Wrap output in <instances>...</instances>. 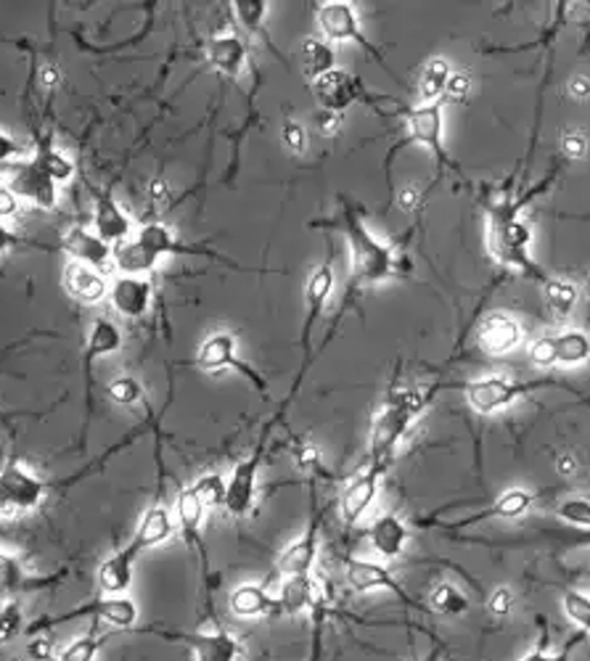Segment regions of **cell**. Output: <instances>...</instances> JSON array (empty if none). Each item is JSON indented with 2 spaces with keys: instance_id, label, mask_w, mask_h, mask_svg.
<instances>
[{
  "instance_id": "cell-16",
  "label": "cell",
  "mask_w": 590,
  "mask_h": 661,
  "mask_svg": "<svg viewBox=\"0 0 590 661\" xmlns=\"http://www.w3.org/2000/svg\"><path fill=\"white\" fill-rule=\"evenodd\" d=\"M321 510L315 506V485L310 482V521L304 527L302 537L291 543L281 556H278L273 577L276 579H294V577H310L318 561V537H321Z\"/></svg>"
},
{
  "instance_id": "cell-40",
  "label": "cell",
  "mask_w": 590,
  "mask_h": 661,
  "mask_svg": "<svg viewBox=\"0 0 590 661\" xmlns=\"http://www.w3.org/2000/svg\"><path fill=\"white\" fill-rule=\"evenodd\" d=\"M194 493L201 500L205 508H220L226 506V493H228V482L222 479V474H205L194 482Z\"/></svg>"
},
{
  "instance_id": "cell-46",
  "label": "cell",
  "mask_w": 590,
  "mask_h": 661,
  "mask_svg": "<svg viewBox=\"0 0 590 661\" xmlns=\"http://www.w3.org/2000/svg\"><path fill=\"white\" fill-rule=\"evenodd\" d=\"M586 632H578V636H572L567 640L565 645H561V649H556V651H546V645H540V649H535V651H530L527 653L525 659L521 661H572L575 659V653H578V649L582 643H586Z\"/></svg>"
},
{
  "instance_id": "cell-3",
  "label": "cell",
  "mask_w": 590,
  "mask_h": 661,
  "mask_svg": "<svg viewBox=\"0 0 590 661\" xmlns=\"http://www.w3.org/2000/svg\"><path fill=\"white\" fill-rule=\"evenodd\" d=\"M434 392H437V386H434V390H411V386H405V390L403 386L390 390L382 407H379L374 424H371L369 461H365V468L384 476L397 445L403 442L405 434L411 432V426L416 424L418 415L429 407Z\"/></svg>"
},
{
  "instance_id": "cell-26",
  "label": "cell",
  "mask_w": 590,
  "mask_h": 661,
  "mask_svg": "<svg viewBox=\"0 0 590 661\" xmlns=\"http://www.w3.org/2000/svg\"><path fill=\"white\" fill-rule=\"evenodd\" d=\"M379 482H382V474L371 472V468H361L350 479V485L342 489V500H339V514H342V521L348 527H355L358 521L369 514V508L374 506L379 495Z\"/></svg>"
},
{
  "instance_id": "cell-55",
  "label": "cell",
  "mask_w": 590,
  "mask_h": 661,
  "mask_svg": "<svg viewBox=\"0 0 590 661\" xmlns=\"http://www.w3.org/2000/svg\"><path fill=\"white\" fill-rule=\"evenodd\" d=\"M565 152L569 156H582V154H586V141H582L580 135H567Z\"/></svg>"
},
{
  "instance_id": "cell-4",
  "label": "cell",
  "mask_w": 590,
  "mask_h": 661,
  "mask_svg": "<svg viewBox=\"0 0 590 661\" xmlns=\"http://www.w3.org/2000/svg\"><path fill=\"white\" fill-rule=\"evenodd\" d=\"M175 531V521L169 516V508L165 506H152L144 510L138 527H135L131 543L125 548H120L117 554L108 556L104 564H101L96 571L99 590L104 596H122V592L131 590L133 585V571L135 564H138L141 554L157 548L165 540H169Z\"/></svg>"
},
{
  "instance_id": "cell-7",
  "label": "cell",
  "mask_w": 590,
  "mask_h": 661,
  "mask_svg": "<svg viewBox=\"0 0 590 661\" xmlns=\"http://www.w3.org/2000/svg\"><path fill=\"white\" fill-rule=\"evenodd\" d=\"M532 230L525 220H508V223H487V247L490 255L506 268L519 270L530 281H538L540 286L551 283V276L540 265L532 262L530 257Z\"/></svg>"
},
{
  "instance_id": "cell-51",
  "label": "cell",
  "mask_w": 590,
  "mask_h": 661,
  "mask_svg": "<svg viewBox=\"0 0 590 661\" xmlns=\"http://www.w3.org/2000/svg\"><path fill=\"white\" fill-rule=\"evenodd\" d=\"M511 606H514L511 592H508L506 588L495 590L490 596V601H487V609H490V614H495V617H506L508 611H511Z\"/></svg>"
},
{
  "instance_id": "cell-34",
  "label": "cell",
  "mask_w": 590,
  "mask_h": 661,
  "mask_svg": "<svg viewBox=\"0 0 590 661\" xmlns=\"http://www.w3.org/2000/svg\"><path fill=\"white\" fill-rule=\"evenodd\" d=\"M337 70V56L334 51H331L329 43H323V40H304L302 43V72L304 78H310L315 83L318 78H323L325 72Z\"/></svg>"
},
{
  "instance_id": "cell-14",
  "label": "cell",
  "mask_w": 590,
  "mask_h": 661,
  "mask_svg": "<svg viewBox=\"0 0 590 661\" xmlns=\"http://www.w3.org/2000/svg\"><path fill=\"white\" fill-rule=\"evenodd\" d=\"M196 365L207 373H220V371L241 373V376L262 394V397H268L266 376H262L255 365L244 363V360L239 358V344H236L234 333L217 331V333H213V337H207L205 342H201L199 352H196Z\"/></svg>"
},
{
  "instance_id": "cell-35",
  "label": "cell",
  "mask_w": 590,
  "mask_h": 661,
  "mask_svg": "<svg viewBox=\"0 0 590 661\" xmlns=\"http://www.w3.org/2000/svg\"><path fill=\"white\" fill-rule=\"evenodd\" d=\"M453 70L445 59H432L422 74V104H439L447 95Z\"/></svg>"
},
{
  "instance_id": "cell-25",
  "label": "cell",
  "mask_w": 590,
  "mask_h": 661,
  "mask_svg": "<svg viewBox=\"0 0 590 661\" xmlns=\"http://www.w3.org/2000/svg\"><path fill=\"white\" fill-rule=\"evenodd\" d=\"M61 249L74 257V262L87 265V268L99 272H106L114 265L112 244L101 241L96 234H91L83 225H74V228L66 230V236L61 238Z\"/></svg>"
},
{
  "instance_id": "cell-8",
  "label": "cell",
  "mask_w": 590,
  "mask_h": 661,
  "mask_svg": "<svg viewBox=\"0 0 590 661\" xmlns=\"http://www.w3.org/2000/svg\"><path fill=\"white\" fill-rule=\"evenodd\" d=\"M447 390H460L474 413L490 415L500 407L511 405L514 400L525 397L538 390H565L556 384L553 379H532V381H514L504 376H485L477 381H466V384H445Z\"/></svg>"
},
{
  "instance_id": "cell-38",
  "label": "cell",
  "mask_w": 590,
  "mask_h": 661,
  "mask_svg": "<svg viewBox=\"0 0 590 661\" xmlns=\"http://www.w3.org/2000/svg\"><path fill=\"white\" fill-rule=\"evenodd\" d=\"M429 601H432V609L445 617H460L469 611V598H466L464 592L451 582H439L437 588L432 590Z\"/></svg>"
},
{
  "instance_id": "cell-59",
  "label": "cell",
  "mask_w": 590,
  "mask_h": 661,
  "mask_svg": "<svg viewBox=\"0 0 590 661\" xmlns=\"http://www.w3.org/2000/svg\"><path fill=\"white\" fill-rule=\"evenodd\" d=\"M575 93H578V95H588V83H586V80L575 83Z\"/></svg>"
},
{
  "instance_id": "cell-15",
  "label": "cell",
  "mask_w": 590,
  "mask_h": 661,
  "mask_svg": "<svg viewBox=\"0 0 590 661\" xmlns=\"http://www.w3.org/2000/svg\"><path fill=\"white\" fill-rule=\"evenodd\" d=\"M138 632H144V636H159L169 640V643H183L194 653V661H239L241 657L239 640L230 636L228 630H222V627H215V630H196V632L141 627Z\"/></svg>"
},
{
  "instance_id": "cell-11",
  "label": "cell",
  "mask_w": 590,
  "mask_h": 661,
  "mask_svg": "<svg viewBox=\"0 0 590 661\" xmlns=\"http://www.w3.org/2000/svg\"><path fill=\"white\" fill-rule=\"evenodd\" d=\"M281 413H276L273 419L268 421L266 426H262L260 432V440H257V447L252 450V455L249 458H244L236 463L234 474H230L228 479V493H226V508L234 519H244V516L252 514L255 508V497H257V474H260V466L262 461H266V453H268V442H270V432H273V426L281 421Z\"/></svg>"
},
{
  "instance_id": "cell-49",
  "label": "cell",
  "mask_w": 590,
  "mask_h": 661,
  "mask_svg": "<svg viewBox=\"0 0 590 661\" xmlns=\"http://www.w3.org/2000/svg\"><path fill=\"white\" fill-rule=\"evenodd\" d=\"M283 141H287V146L294 154L304 152V146H308V135H304V127L297 125V122H287V125H283Z\"/></svg>"
},
{
  "instance_id": "cell-41",
  "label": "cell",
  "mask_w": 590,
  "mask_h": 661,
  "mask_svg": "<svg viewBox=\"0 0 590 661\" xmlns=\"http://www.w3.org/2000/svg\"><path fill=\"white\" fill-rule=\"evenodd\" d=\"M542 291H546L548 304H551V310L559 318H567L572 312L575 302H578V286L559 281V278H551V283L542 286Z\"/></svg>"
},
{
  "instance_id": "cell-10",
  "label": "cell",
  "mask_w": 590,
  "mask_h": 661,
  "mask_svg": "<svg viewBox=\"0 0 590 661\" xmlns=\"http://www.w3.org/2000/svg\"><path fill=\"white\" fill-rule=\"evenodd\" d=\"M0 186H6L19 202H30L32 207L56 213L59 183L32 159H13L0 165Z\"/></svg>"
},
{
  "instance_id": "cell-9",
  "label": "cell",
  "mask_w": 590,
  "mask_h": 661,
  "mask_svg": "<svg viewBox=\"0 0 590 661\" xmlns=\"http://www.w3.org/2000/svg\"><path fill=\"white\" fill-rule=\"evenodd\" d=\"M315 19H318V27H321V32L325 38L334 40V43H358L361 45V51L369 53V56L374 59L376 64L382 66V70L390 74L397 85H403V80L392 72L390 61L384 59V53L379 51V48L369 40V35L363 32L361 22H358L355 6H352L350 0H325V3L318 6Z\"/></svg>"
},
{
  "instance_id": "cell-48",
  "label": "cell",
  "mask_w": 590,
  "mask_h": 661,
  "mask_svg": "<svg viewBox=\"0 0 590 661\" xmlns=\"http://www.w3.org/2000/svg\"><path fill=\"white\" fill-rule=\"evenodd\" d=\"M27 657L32 661H56V651H53V643L45 638H32L30 645H27Z\"/></svg>"
},
{
  "instance_id": "cell-28",
  "label": "cell",
  "mask_w": 590,
  "mask_h": 661,
  "mask_svg": "<svg viewBox=\"0 0 590 661\" xmlns=\"http://www.w3.org/2000/svg\"><path fill=\"white\" fill-rule=\"evenodd\" d=\"M408 540H411L408 524H405L395 514L376 516L374 524L369 527L371 548H374L376 556L386 558V561H395V558L403 556Z\"/></svg>"
},
{
  "instance_id": "cell-2",
  "label": "cell",
  "mask_w": 590,
  "mask_h": 661,
  "mask_svg": "<svg viewBox=\"0 0 590 661\" xmlns=\"http://www.w3.org/2000/svg\"><path fill=\"white\" fill-rule=\"evenodd\" d=\"M313 225H321V228L329 225V228L339 230V234L348 238L352 286L382 283L392 276H403L405 268H408L390 244L382 241L376 234H371L369 225L363 223L361 213H358L355 204L350 199H342V207H339V213L329 223Z\"/></svg>"
},
{
  "instance_id": "cell-43",
  "label": "cell",
  "mask_w": 590,
  "mask_h": 661,
  "mask_svg": "<svg viewBox=\"0 0 590 661\" xmlns=\"http://www.w3.org/2000/svg\"><path fill=\"white\" fill-rule=\"evenodd\" d=\"M561 609H565L569 622L578 624L586 636H590V596L569 588L561 596Z\"/></svg>"
},
{
  "instance_id": "cell-56",
  "label": "cell",
  "mask_w": 590,
  "mask_h": 661,
  "mask_svg": "<svg viewBox=\"0 0 590 661\" xmlns=\"http://www.w3.org/2000/svg\"><path fill=\"white\" fill-rule=\"evenodd\" d=\"M148 190H152V202H157V204L165 202L167 194H169L167 186H165V180H154L152 186H148Z\"/></svg>"
},
{
  "instance_id": "cell-36",
  "label": "cell",
  "mask_w": 590,
  "mask_h": 661,
  "mask_svg": "<svg viewBox=\"0 0 590 661\" xmlns=\"http://www.w3.org/2000/svg\"><path fill=\"white\" fill-rule=\"evenodd\" d=\"M230 6H234V17L239 19V24L244 27V30H247L249 35H260L270 48V38H268L266 27H262L266 24L270 3H266V0H234ZM270 51H273V48H270Z\"/></svg>"
},
{
  "instance_id": "cell-57",
  "label": "cell",
  "mask_w": 590,
  "mask_h": 661,
  "mask_svg": "<svg viewBox=\"0 0 590 661\" xmlns=\"http://www.w3.org/2000/svg\"><path fill=\"white\" fill-rule=\"evenodd\" d=\"M56 83H59V72L53 70V66H43V72H40V85L53 87Z\"/></svg>"
},
{
  "instance_id": "cell-19",
  "label": "cell",
  "mask_w": 590,
  "mask_h": 661,
  "mask_svg": "<svg viewBox=\"0 0 590 661\" xmlns=\"http://www.w3.org/2000/svg\"><path fill=\"white\" fill-rule=\"evenodd\" d=\"M530 360L535 368L582 365L590 360V337L580 329L548 333L530 344Z\"/></svg>"
},
{
  "instance_id": "cell-23",
  "label": "cell",
  "mask_w": 590,
  "mask_h": 661,
  "mask_svg": "<svg viewBox=\"0 0 590 661\" xmlns=\"http://www.w3.org/2000/svg\"><path fill=\"white\" fill-rule=\"evenodd\" d=\"M205 506L196 497L194 487H178V497H175V514H178V527L186 537V543L199 554L201 571H205V582L213 585V571H209V554L205 545V535H201V521H205Z\"/></svg>"
},
{
  "instance_id": "cell-12",
  "label": "cell",
  "mask_w": 590,
  "mask_h": 661,
  "mask_svg": "<svg viewBox=\"0 0 590 661\" xmlns=\"http://www.w3.org/2000/svg\"><path fill=\"white\" fill-rule=\"evenodd\" d=\"M49 493L51 482L40 479L35 472H30L22 463H6L0 468V519L38 510Z\"/></svg>"
},
{
  "instance_id": "cell-27",
  "label": "cell",
  "mask_w": 590,
  "mask_h": 661,
  "mask_svg": "<svg viewBox=\"0 0 590 661\" xmlns=\"http://www.w3.org/2000/svg\"><path fill=\"white\" fill-rule=\"evenodd\" d=\"M519 342H521L519 323L511 316H504V312L487 316L477 331V350L490 354V358L508 354Z\"/></svg>"
},
{
  "instance_id": "cell-52",
  "label": "cell",
  "mask_w": 590,
  "mask_h": 661,
  "mask_svg": "<svg viewBox=\"0 0 590 661\" xmlns=\"http://www.w3.org/2000/svg\"><path fill=\"white\" fill-rule=\"evenodd\" d=\"M24 244H30V241H24L22 236L13 234L9 225L0 220V255H6V251H11V249L24 247Z\"/></svg>"
},
{
  "instance_id": "cell-24",
  "label": "cell",
  "mask_w": 590,
  "mask_h": 661,
  "mask_svg": "<svg viewBox=\"0 0 590 661\" xmlns=\"http://www.w3.org/2000/svg\"><path fill=\"white\" fill-rule=\"evenodd\" d=\"M108 302L127 320H141L148 316L154 299V283L148 276H120L108 286Z\"/></svg>"
},
{
  "instance_id": "cell-53",
  "label": "cell",
  "mask_w": 590,
  "mask_h": 661,
  "mask_svg": "<svg viewBox=\"0 0 590 661\" xmlns=\"http://www.w3.org/2000/svg\"><path fill=\"white\" fill-rule=\"evenodd\" d=\"M19 209V199L11 194L9 188L0 186V220H6V217H13Z\"/></svg>"
},
{
  "instance_id": "cell-18",
  "label": "cell",
  "mask_w": 590,
  "mask_h": 661,
  "mask_svg": "<svg viewBox=\"0 0 590 661\" xmlns=\"http://www.w3.org/2000/svg\"><path fill=\"white\" fill-rule=\"evenodd\" d=\"M70 577V569H56L51 575H32L24 569V564L9 550L0 548V606L19 601L30 592L51 590Z\"/></svg>"
},
{
  "instance_id": "cell-30",
  "label": "cell",
  "mask_w": 590,
  "mask_h": 661,
  "mask_svg": "<svg viewBox=\"0 0 590 661\" xmlns=\"http://www.w3.org/2000/svg\"><path fill=\"white\" fill-rule=\"evenodd\" d=\"M207 56L215 72L226 74L228 80L239 83L244 66H247V59H249V48L239 35H234V32H222V35H215L209 40Z\"/></svg>"
},
{
  "instance_id": "cell-13",
  "label": "cell",
  "mask_w": 590,
  "mask_h": 661,
  "mask_svg": "<svg viewBox=\"0 0 590 661\" xmlns=\"http://www.w3.org/2000/svg\"><path fill=\"white\" fill-rule=\"evenodd\" d=\"M331 291H334V268H331V262H323V265H318L313 272H310L308 286H304V320H302V337H300L302 371H300V376H297L294 386H291L289 400L300 392L304 373H308L310 360H313V331H315L318 318H321V312L325 308V302H329Z\"/></svg>"
},
{
  "instance_id": "cell-44",
  "label": "cell",
  "mask_w": 590,
  "mask_h": 661,
  "mask_svg": "<svg viewBox=\"0 0 590 661\" xmlns=\"http://www.w3.org/2000/svg\"><path fill=\"white\" fill-rule=\"evenodd\" d=\"M556 516H559L561 521H567L569 527L590 531V500H586V497H567V500L559 503V508H556Z\"/></svg>"
},
{
  "instance_id": "cell-61",
  "label": "cell",
  "mask_w": 590,
  "mask_h": 661,
  "mask_svg": "<svg viewBox=\"0 0 590 661\" xmlns=\"http://www.w3.org/2000/svg\"><path fill=\"white\" fill-rule=\"evenodd\" d=\"M588 295H590V281H588Z\"/></svg>"
},
{
  "instance_id": "cell-54",
  "label": "cell",
  "mask_w": 590,
  "mask_h": 661,
  "mask_svg": "<svg viewBox=\"0 0 590 661\" xmlns=\"http://www.w3.org/2000/svg\"><path fill=\"white\" fill-rule=\"evenodd\" d=\"M466 91H469V78H464V74H453L451 85H447V95H456V99H464Z\"/></svg>"
},
{
  "instance_id": "cell-29",
  "label": "cell",
  "mask_w": 590,
  "mask_h": 661,
  "mask_svg": "<svg viewBox=\"0 0 590 661\" xmlns=\"http://www.w3.org/2000/svg\"><path fill=\"white\" fill-rule=\"evenodd\" d=\"M93 199H96V215H93V225H96V236L106 244H122L131 238L133 223L131 217L122 213V207L112 199L108 190L93 188Z\"/></svg>"
},
{
  "instance_id": "cell-39",
  "label": "cell",
  "mask_w": 590,
  "mask_h": 661,
  "mask_svg": "<svg viewBox=\"0 0 590 661\" xmlns=\"http://www.w3.org/2000/svg\"><path fill=\"white\" fill-rule=\"evenodd\" d=\"M106 636H99V632H87V636L74 638L66 649L56 653V661H96L101 649L106 645Z\"/></svg>"
},
{
  "instance_id": "cell-58",
  "label": "cell",
  "mask_w": 590,
  "mask_h": 661,
  "mask_svg": "<svg viewBox=\"0 0 590 661\" xmlns=\"http://www.w3.org/2000/svg\"><path fill=\"white\" fill-rule=\"evenodd\" d=\"M411 204H416V194H413V190H405V194L400 196V207H411Z\"/></svg>"
},
{
  "instance_id": "cell-20",
  "label": "cell",
  "mask_w": 590,
  "mask_h": 661,
  "mask_svg": "<svg viewBox=\"0 0 590 661\" xmlns=\"http://www.w3.org/2000/svg\"><path fill=\"white\" fill-rule=\"evenodd\" d=\"M344 577H348L352 590H358V592L384 590V592H392V596H397L400 601L408 606V609L422 611V614L426 611V606L422 601H416V598H411V592L405 590L403 585L392 577V571L382 567V564L369 561V558H352L350 556V558H344Z\"/></svg>"
},
{
  "instance_id": "cell-37",
  "label": "cell",
  "mask_w": 590,
  "mask_h": 661,
  "mask_svg": "<svg viewBox=\"0 0 590 661\" xmlns=\"http://www.w3.org/2000/svg\"><path fill=\"white\" fill-rule=\"evenodd\" d=\"M35 162H38V165L43 167L45 173H49L56 183H70L72 177H74V165H72V159H66V156L61 154L56 146H53L49 135H45V138H40V143H38V152H35Z\"/></svg>"
},
{
  "instance_id": "cell-50",
  "label": "cell",
  "mask_w": 590,
  "mask_h": 661,
  "mask_svg": "<svg viewBox=\"0 0 590 661\" xmlns=\"http://www.w3.org/2000/svg\"><path fill=\"white\" fill-rule=\"evenodd\" d=\"M551 540L559 543L565 550L590 548V531L575 529V531H567V535H551Z\"/></svg>"
},
{
  "instance_id": "cell-22",
  "label": "cell",
  "mask_w": 590,
  "mask_h": 661,
  "mask_svg": "<svg viewBox=\"0 0 590 661\" xmlns=\"http://www.w3.org/2000/svg\"><path fill=\"white\" fill-rule=\"evenodd\" d=\"M122 350V331L117 323H112L108 318H96L93 320L91 331H87L85 339V352H83V371H85V405H87V419L83 428V442L87 440V424H91L93 415V363L101 358H108V354Z\"/></svg>"
},
{
  "instance_id": "cell-42",
  "label": "cell",
  "mask_w": 590,
  "mask_h": 661,
  "mask_svg": "<svg viewBox=\"0 0 590 661\" xmlns=\"http://www.w3.org/2000/svg\"><path fill=\"white\" fill-rule=\"evenodd\" d=\"M27 632L24 624V609L19 601L0 606V645L13 643L17 638H22Z\"/></svg>"
},
{
  "instance_id": "cell-5",
  "label": "cell",
  "mask_w": 590,
  "mask_h": 661,
  "mask_svg": "<svg viewBox=\"0 0 590 661\" xmlns=\"http://www.w3.org/2000/svg\"><path fill=\"white\" fill-rule=\"evenodd\" d=\"M80 619H91V622H104L114 630H138V603L133 598L125 596H106V598H93L87 603H77L72 609L61 611V614L53 617H40L35 622L27 624V638H38L40 632H49L53 627L80 622Z\"/></svg>"
},
{
  "instance_id": "cell-31",
  "label": "cell",
  "mask_w": 590,
  "mask_h": 661,
  "mask_svg": "<svg viewBox=\"0 0 590 661\" xmlns=\"http://www.w3.org/2000/svg\"><path fill=\"white\" fill-rule=\"evenodd\" d=\"M230 614L239 619H260L278 614V598L262 588V585L244 582L239 588H234L228 598Z\"/></svg>"
},
{
  "instance_id": "cell-47",
  "label": "cell",
  "mask_w": 590,
  "mask_h": 661,
  "mask_svg": "<svg viewBox=\"0 0 590 661\" xmlns=\"http://www.w3.org/2000/svg\"><path fill=\"white\" fill-rule=\"evenodd\" d=\"M27 148L22 141L11 138L9 133L0 131V165H6V162H13V159H24Z\"/></svg>"
},
{
  "instance_id": "cell-6",
  "label": "cell",
  "mask_w": 590,
  "mask_h": 661,
  "mask_svg": "<svg viewBox=\"0 0 590 661\" xmlns=\"http://www.w3.org/2000/svg\"><path fill=\"white\" fill-rule=\"evenodd\" d=\"M405 122H408V135H405L403 141H397L395 146L390 148V154H386L384 173H386V180H390V186H392V175H390L392 162H395L400 148L408 146V143H418V146L429 148L434 159H437L439 169H453V173H458V165L451 159V154H447V148L443 146V135H445L443 101H439V104H418L408 109V112H405Z\"/></svg>"
},
{
  "instance_id": "cell-33",
  "label": "cell",
  "mask_w": 590,
  "mask_h": 661,
  "mask_svg": "<svg viewBox=\"0 0 590 661\" xmlns=\"http://www.w3.org/2000/svg\"><path fill=\"white\" fill-rule=\"evenodd\" d=\"M64 286L66 291L83 304H96L108 295L104 276L99 270L87 268V265L70 262L64 268Z\"/></svg>"
},
{
  "instance_id": "cell-1",
  "label": "cell",
  "mask_w": 590,
  "mask_h": 661,
  "mask_svg": "<svg viewBox=\"0 0 590 661\" xmlns=\"http://www.w3.org/2000/svg\"><path fill=\"white\" fill-rule=\"evenodd\" d=\"M162 257H201V260H213L226 265V268L241 270V272H273L260 268H244V265L228 260L226 255L215 251L213 247L199 241H180L165 223H144L138 234L127 241L114 247V268L122 276H148Z\"/></svg>"
},
{
  "instance_id": "cell-32",
  "label": "cell",
  "mask_w": 590,
  "mask_h": 661,
  "mask_svg": "<svg viewBox=\"0 0 590 661\" xmlns=\"http://www.w3.org/2000/svg\"><path fill=\"white\" fill-rule=\"evenodd\" d=\"M321 585L315 582L313 575L283 579L281 592H278V614H302V611L315 609L321 603Z\"/></svg>"
},
{
  "instance_id": "cell-60",
  "label": "cell",
  "mask_w": 590,
  "mask_h": 661,
  "mask_svg": "<svg viewBox=\"0 0 590 661\" xmlns=\"http://www.w3.org/2000/svg\"><path fill=\"white\" fill-rule=\"evenodd\" d=\"M572 466H575V463H572V461H569V458H561V461H559V468H561V474H569V468H572Z\"/></svg>"
},
{
  "instance_id": "cell-17",
  "label": "cell",
  "mask_w": 590,
  "mask_h": 661,
  "mask_svg": "<svg viewBox=\"0 0 590 661\" xmlns=\"http://www.w3.org/2000/svg\"><path fill=\"white\" fill-rule=\"evenodd\" d=\"M535 500H538V493H530V489H508V493L500 495L490 508L477 510V514L464 516V519H458V521L437 519V516H432V519H418V527L439 529V531H447V535H453V531H464L469 527H477V524H483V521L519 519V516L525 514V510L530 508Z\"/></svg>"
},
{
  "instance_id": "cell-21",
  "label": "cell",
  "mask_w": 590,
  "mask_h": 661,
  "mask_svg": "<svg viewBox=\"0 0 590 661\" xmlns=\"http://www.w3.org/2000/svg\"><path fill=\"white\" fill-rule=\"evenodd\" d=\"M313 95L315 104L321 106V114H334V117H342L358 101H371V95H365L363 91L361 80L355 74L339 70V66L315 80Z\"/></svg>"
},
{
  "instance_id": "cell-45",
  "label": "cell",
  "mask_w": 590,
  "mask_h": 661,
  "mask_svg": "<svg viewBox=\"0 0 590 661\" xmlns=\"http://www.w3.org/2000/svg\"><path fill=\"white\" fill-rule=\"evenodd\" d=\"M106 394L117 405H135V402L144 400V384L135 376H120L106 386Z\"/></svg>"
}]
</instances>
